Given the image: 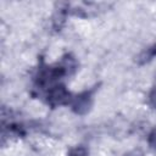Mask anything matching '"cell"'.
Masks as SVG:
<instances>
[{
  "instance_id": "obj_7",
  "label": "cell",
  "mask_w": 156,
  "mask_h": 156,
  "mask_svg": "<svg viewBox=\"0 0 156 156\" xmlns=\"http://www.w3.org/2000/svg\"><path fill=\"white\" fill-rule=\"evenodd\" d=\"M149 105L156 110V87L149 94Z\"/></svg>"
},
{
  "instance_id": "obj_3",
  "label": "cell",
  "mask_w": 156,
  "mask_h": 156,
  "mask_svg": "<svg viewBox=\"0 0 156 156\" xmlns=\"http://www.w3.org/2000/svg\"><path fill=\"white\" fill-rule=\"evenodd\" d=\"M95 90H96L95 88L90 89V90H85L72 99L71 106H72V110L77 115H85L90 111V108L93 106V101H94Z\"/></svg>"
},
{
  "instance_id": "obj_2",
  "label": "cell",
  "mask_w": 156,
  "mask_h": 156,
  "mask_svg": "<svg viewBox=\"0 0 156 156\" xmlns=\"http://www.w3.org/2000/svg\"><path fill=\"white\" fill-rule=\"evenodd\" d=\"M72 99L73 98L71 96V93L66 89L63 84H57L46 90V101L51 106L71 104Z\"/></svg>"
},
{
  "instance_id": "obj_1",
  "label": "cell",
  "mask_w": 156,
  "mask_h": 156,
  "mask_svg": "<svg viewBox=\"0 0 156 156\" xmlns=\"http://www.w3.org/2000/svg\"><path fill=\"white\" fill-rule=\"evenodd\" d=\"M76 68V61L69 55H66L60 62L55 65H45L38 69L35 76V84L38 88L50 89L60 83H57L61 78L69 74V71Z\"/></svg>"
},
{
  "instance_id": "obj_8",
  "label": "cell",
  "mask_w": 156,
  "mask_h": 156,
  "mask_svg": "<svg viewBox=\"0 0 156 156\" xmlns=\"http://www.w3.org/2000/svg\"><path fill=\"white\" fill-rule=\"evenodd\" d=\"M124 156H143V154L140 151H138V150H134V151H130V152L126 154Z\"/></svg>"
},
{
  "instance_id": "obj_6",
  "label": "cell",
  "mask_w": 156,
  "mask_h": 156,
  "mask_svg": "<svg viewBox=\"0 0 156 156\" xmlns=\"http://www.w3.org/2000/svg\"><path fill=\"white\" fill-rule=\"evenodd\" d=\"M147 143H149V146H150L152 150H156V128H154V129L151 130V133L149 134Z\"/></svg>"
},
{
  "instance_id": "obj_5",
  "label": "cell",
  "mask_w": 156,
  "mask_h": 156,
  "mask_svg": "<svg viewBox=\"0 0 156 156\" xmlns=\"http://www.w3.org/2000/svg\"><path fill=\"white\" fill-rule=\"evenodd\" d=\"M67 156H88V150L84 146H74L68 151Z\"/></svg>"
},
{
  "instance_id": "obj_4",
  "label": "cell",
  "mask_w": 156,
  "mask_h": 156,
  "mask_svg": "<svg viewBox=\"0 0 156 156\" xmlns=\"http://www.w3.org/2000/svg\"><path fill=\"white\" fill-rule=\"evenodd\" d=\"M156 57V44H152L147 48H145L136 57V62L139 65H146L150 61H152Z\"/></svg>"
}]
</instances>
